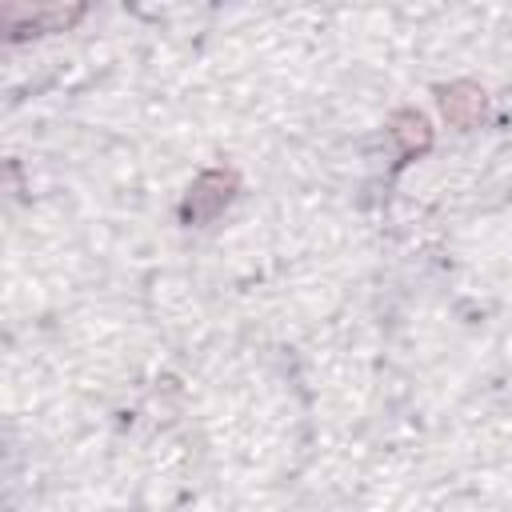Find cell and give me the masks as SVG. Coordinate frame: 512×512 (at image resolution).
I'll return each instance as SVG.
<instances>
[{
  "instance_id": "obj_1",
  "label": "cell",
  "mask_w": 512,
  "mask_h": 512,
  "mask_svg": "<svg viewBox=\"0 0 512 512\" xmlns=\"http://www.w3.org/2000/svg\"><path fill=\"white\" fill-rule=\"evenodd\" d=\"M232 176L228 172H204L192 188H188V200H184V220H212L228 196H232Z\"/></svg>"
},
{
  "instance_id": "obj_3",
  "label": "cell",
  "mask_w": 512,
  "mask_h": 512,
  "mask_svg": "<svg viewBox=\"0 0 512 512\" xmlns=\"http://www.w3.org/2000/svg\"><path fill=\"white\" fill-rule=\"evenodd\" d=\"M392 140L400 144V152L404 156H412V152H420V148H428V124H424V116H416V112H400L396 120H392Z\"/></svg>"
},
{
  "instance_id": "obj_2",
  "label": "cell",
  "mask_w": 512,
  "mask_h": 512,
  "mask_svg": "<svg viewBox=\"0 0 512 512\" xmlns=\"http://www.w3.org/2000/svg\"><path fill=\"white\" fill-rule=\"evenodd\" d=\"M440 108L448 116V124L456 128H472L480 116H484V92L476 84H452V88H440Z\"/></svg>"
}]
</instances>
